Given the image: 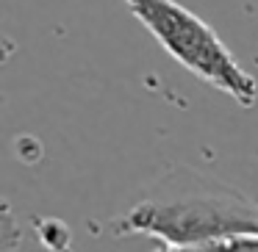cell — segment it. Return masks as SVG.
Instances as JSON below:
<instances>
[{
    "instance_id": "6da1fadb",
    "label": "cell",
    "mask_w": 258,
    "mask_h": 252,
    "mask_svg": "<svg viewBox=\"0 0 258 252\" xmlns=\"http://www.w3.org/2000/svg\"><path fill=\"white\" fill-rule=\"evenodd\" d=\"M114 233L147 235L164 249L258 246V200L191 169H172L114 222Z\"/></svg>"
},
{
    "instance_id": "7a4b0ae2",
    "label": "cell",
    "mask_w": 258,
    "mask_h": 252,
    "mask_svg": "<svg viewBox=\"0 0 258 252\" xmlns=\"http://www.w3.org/2000/svg\"><path fill=\"white\" fill-rule=\"evenodd\" d=\"M128 12L161 45L169 58L211 89L228 95L241 108L258 100V83L217 36V31L178 0H125Z\"/></svg>"
}]
</instances>
